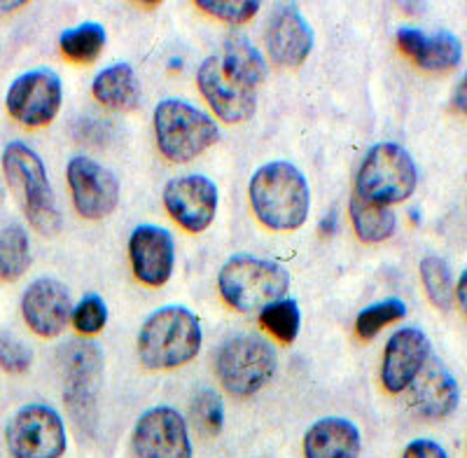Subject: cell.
<instances>
[{"label": "cell", "mask_w": 467, "mask_h": 458, "mask_svg": "<svg viewBox=\"0 0 467 458\" xmlns=\"http://www.w3.org/2000/svg\"><path fill=\"white\" fill-rule=\"evenodd\" d=\"M192 419H194L197 428L206 437L220 435V431L224 426L223 398L213 389L199 390L194 402H192Z\"/></svg>", "instance_id": "30"}, {"label": "cell", "mask_w": 467, "mask_h": 458, "mask_svg": "<svg viewBox=\"0 0 467 458\" xmlns=\"http://www.w3.org/2000/svg\"><path fill=\"white\" fill-rule=\"evenodd\" d=\"M348 211L350 223L356 227V234L365 244H381V241L393 236L398 220H395V213L388 206L362 199L360 194H353Z\"/></svg>", "instance_id": "23"}, {"label": "cell", "mask_w": 467, "mask_h": 458, "mask_svg": "<svg viewBox=\"0 0 467 458\" xmlns=\"http://www.w3.org/2000/svg\"><path fill=\"white\" fill-rule=\"evenodd\" d=\"M462 47L453 33L440 31L435 36L425 37L423 49H420L416 64L428 70H449L461 64Z\"/></svg>", "instance_id": "28"}, {"label": "cell", "mask_w": 467, "mask_h": 458, "mask_svg": "<svg viewBox=\"0 0 467 458\" xmlns=\"http://www.w3.org/2000/svg\"><path fill=\"white\" fill-rule=\"evenodd\" d=\"M3 171L33 229L43 236H57L61 232V211L40 155L15 141L3 150Z\"/></svg>", "instance_id": "3"}, {"label": "cell", "mask_w": 467, "mask_h": 458, "mask_svg": "<svg viewBox=\"0 0 467 458\" xmlns=\"http://www.w3.org/2000/svg\"><path fill=\"white\" fill-rule=\"evenodd\" d=\"M202 349L199 318L171 304L154 311L139 332V358L148 370H175L194 360Z\"/></svg>", "instance_id": "2"}, {"label": "cell", "mask_w": 467, "mask_h": 458, "mask_svg": "<svg viewBox=\"0 0 467 458\" xmlns=\"http://www.w3.org/2000/svg\"><path fill=\"white\" fill-rule=\"evenodd\" d=\"M164 206L187 232H203L218 213V187L206 176H181L166 182Z\"/></svg>", "instance_id": "14"}, {"label": "cell", "mask_w": 467, "mask_h": 458, "mask_svg": "<svg viewBox=\"0 0 467 458\" xmlns=\"http://www.w3.org/2000/svg\"><path fill=\"white\" fill-rule=\"evenodd\" d=\"M154 136L161 155L171 161H190L206 152L220 131L206 112L178 99H166L154 108Z\"/></svg>", "instance_id": "6"}, {"label": "cell", "mask_w": 467, "mask_h": 458, "mask_svg": "<svg viewBox=\"0 0 467 458\" xmlns=\"http://www.w3.org/2000/svg\"><path fill=\"white\" fill-rule=\"evenodd\" d=\"M12 458H58L66 452V426L57 410L26 405L5 431Z\"/></svg>", "instance_id": "9"}, {"label": "cell", "mask_w": 467, "mask_h": 458, "mask_svg": "<svg viewBox=\"0 0 467 458\" xmlns=\"http://www.w3.org/2000/svg\"><path fill=\"white\" fill-rule=\"evenodd\" d=\"M199 89L208 106L215 110L220 120L229 124L245 122L255 115L257 97L253 87H245L244 82L234 80L224 70L220 57H208L197 73Z\"/></svg>", "instance_id": "13"}, {"label": "cell", "mask_w": 467, "mask_h": 458, "mask_svg": "<svg viewBox=\"0 0 467 458\" xmlns=\"http://www.w3.org/2000/svg\"><path fill=\"white\" fill-rule=\"evenodd\" d=\"M420 281L432 299L437 309L449 311L453 304V278L449 262L441 260L440 255H425L420 260Z\"/></svg>", "instance_id": "26"}, {"label": "cell", "mask_w": 467, "mask_h": 458, "mask_svg": "<svg viewBox=\"0 0 467 458\" xmlns=\"http://www.w3.org/2000/svg\"><path fill=\"white\" fill-rule=\"evenodd\" d=\"M24 5H26L24 0H16V3H0V10L10 12V10H19V7H24Z\"/></svg>", "instance_id": "40"}, {"label": "cell", "mask_w": 467, "mask_h": 458, "mask_svg": "<svg viewBox=\"0 0 467 458\" xmlns=\"http://www.w3.org/2000/svg\"><path fill=\"white\" fill-rule=\"evenodd\" d=\"M131 442L139 458H192L187 423L173 407L145 411L133 428Z\"/></svg>", "instance_id": "12"}, {"label": "cell", "mask_w": 467, "mask_h": 458, "mask_svg": "<svg viewBox=\"0 0 467 458\" xmlns=\"http://www.w3.org/2000/svg\"><path fill=\"white\" fill-rule=\"evenodd\" d=\"M419 182L414 160L402 145L379 143L362 160L356 178V194L381 206L411 197Z\"/></svg>", "instance_id": "7"}, {"label": "cell", "mask_w": 467, "mask_h": 458, "mask_svg": "<svg viewBox=\"0 0 467 458\" xmlns=\"http://www.w3.org/2000/svg\"><path fill=\"white\" fill-rule=\"evenodd\" d=\"M276 362V351L269 341L257 335H239L223 344L215 372L227 393L250 398L269 384Z\"/></svg>", "instance_id": "8"}, {"label": "cell", "mask_w": 467, "mask_h": 458, "mask_svg": "<svg viewBox=\"0 0 467 458\" xmlns=\"http://www.w3.org/2000/svg\"><path fill=\"white\" fill-rule=\"evenodd\" d=\"M220 61H223L224 70L232 75L234 80L244 82L245 87H253V89H255L257 85H262V82L266 80V73H269L260 49L250 43L244 33L236 31L229 33V36L224 37L223 57H220Z\"/></svg>", "instance_id": "22"}, {"label": "cell", "mask_w": 467, "mask_h": 458, "mask_svg": "<svg viewBox=\"0 0 467 458\" xmlns=\"http://www.w3.org/2000/svg\"><path fill=\"white\" fill-rule=\"evenodd\" d=\"M197 5L227 24L248 22L260 10V3H255V0H199Z\"/></svg>", "instance_id": "32"}, {"label": "cell", "mask_w": 467, "mask_h": 458, "mask_svg": "<svg viewBox=\"0 0 467 458\" xmlns=\"http://www.w3.org/2000/svg\"><path fill=\"white\" fill-rule=\"evenodd\" d=\"M335 229H337V215L335 213L329 215L327 220H323V223H320V232H327V236L335 234Z\"/></svg>", "instance_id": "38"}, {"label": "cell", "mask_w": 467, "mask_h": 458, "mask_svg": "<svg viewBox=\"0 0 467 458\" xmlns=\"http://www.w3.org/2000/svg\"><path fill=\"white\" fill-rule=\"evenodd\" d=\"M31 265V244L19 224H10L0 232V281H16Z\"/></svg>", "instance_id": "25"}, {"label": "cell", "mask_w": 467, "mask_h": 458, "mask_svg": "<svg viewBox=\"0 0 467 458\" xmlns=\"http://www.w3.org/2000/svg\"><path fill=\"white\" fill-rule=\"evenodd\" d=\"M402 458H449L444 449L432 440H416L404 449Z\"/></svg>", "instance_id": "35"}, {"label": "cell", "mask_w": 467, "mask_h": 458, "mask_svg": "<svg viewBox=\"0 0 467 458\" xmlns=\"http://www.w3.org/2000/svg\"><path fill=\"white\" fill-rule=\"evenodd\" d=\"M411 405L425 419H444L458 407L456 379L437 358H428L420 372L411 381Z\"/></svg>", "instance_id": "19"}, {"label": "cell", "mask_w": 467, "mask_h": 458, "mask_svg": "<svg viewBox=\"0 0 467 458\" xmlns=\"http://www.w3.org/2000/svg\"><path fill=\"white\" fill-rule=\"evenodd\" d=\"M33 362L31 349L19 337L0 332V368L12 374H24Z\"/></svg>", "instance_id": "33"}, {"label": "cell", "mask_w": 467, "mask_h": 458, "mask_svg": "<svg viewBox=\"0 0 467 458\" xmlns=\"http://www.w3.org/2000/svg\"><path fill=\"white\" fill-rule=\"evenodd\" d=\"M431 358V339L419 328H402L386 344L381 381L390 393H402Z\"/></svg>", "instance_id": "17"}, {"label": "cell", "mask_w": 467, "mask_h": 458, "mask_svg": "<svg viewBox=\"0 0 467 458\" xmlns=\"http://www.w3.org/2000/svg\"><path fill=\"white\" fill-rule=\"evenodd\" d=\"M96 101L112 110H133L140 103L143 89L136 70L129 64H112L94 78L91 85Z\"/></svg>", "instance_id": "21"}, {"label": "cell", "mask_w": 467, "mask_h": 458, "mask_svg": "<svg viewBox=\"0 0 467 458\" xmlns=\"http://www.w3.org/2000/svg\"><path fill=\"white\" fill-rule=\"evenodd\" d=\"M423 40H425V36L419 31V28L407 26V28H400L398 31V45L402 47V52L409 54V57H411L414 61L419 59L420 49H423Z\"/></svg>", "instance_id": "34"}, {"label": "cell", "mask_w": 467, "mask_h": 458, "mask_svg": "<svg viewBox=\"0 0 467 458\" xmlns=\"http://www.w3.org/2000/svg\"><path fill=\"white\" fill-rule=\"evenodd\" d=\"M64 360V402L78 431L94 435L99 422V393L103 384V353L94 341H70Z\"/></svg>", "instance_id": "5"}, {"label": "cell", "mask_w": 467, "mask_h": 458, "mask_svg": "<svg viewBox=\"0 0 467 458\" xmlns=\"http://www.w3.org/2000/svg\"><path fill=\"white\" fill-rule=\"evenodd\" d=\"M407 316V304L402 299H383L360 311L356 320V330L360 339H374L386 326Z\"/></svg>", "instance_id": "29"}, {"label": "cell", "mask_w": 467, "mask_h": 458, "mask_svg": "<svg viewBox=\"0 0 467 458\" xmlns=\"http://www.w3.org/2000/svg\"><path fill=\"white\" fill-rule=\"evenodd\" d=\"M360 447V431L339 416L320 419L304 437L306 458H358Z\"/></svg>", "instance_id": "20"}, {"label": "cell", "mask_w": 467, "mask_h": 458, "mask_svg": "<svg viewBox=\"0 0 467 458\" xmlns=\"http://www.w3.org/2000/svg\"><path fill=\"white\" fill-rule=\"evenodd\" d=\"M68 185L78 213L87 220L108 218L119 202V181L110 169L89 157L68 161Z\"/></svg>", "instance_id": "11"}, {"label": "cell", "mask_w": 467, "mask_h": 458, "mask_svg": "<svg viewBox=\"0 0 467 458\" xmlns=\"http://www.w3.org/2000/svg\"><path fill=\"white\" fill-rule=\"evenodd\" d=\"M250 203L265 227L290 232L306 223L311 190L297 166L271 161L257 169L250 181Z\"/></svg>", "instance_id": "1"}, {"label": "cell", "mask_w": 467, "mask_h": 458, "mask_svg": "<svg viewBox=\"0 0 467 458\" xmlns=\"http://www.w3.org/2000/svg\"><path fill=\"white\" fill-rule=\"evenodd\" d=\"M73 326L82 332V335H96L101 332L108 323V307L99 295L89 293L80 299L78 307H73Z\"/></svg>", "instance_id": "31"}, {"label": "cell", "mask_w": 467, "mask_h": 458, "mask_svg": "<svg viewBox=\"0 0 467 458\" xmlns=\"http://www.w3.org/2000/svg\"><path fill=\"white\" fill-rule=\"evenodd\" d=\"M64 99L61 80L49 68L28 70L19 75L7 89L5 106L16 122L26 127H45L58 115Z\"/></svg>", "instance_id": "10"}, {"label": "cell", "mask_w": 467, "mask_h": 458, "mask_svg": "<svg viewBox=\"0 0 467 458\" xmlns=\"http://www.w3.org/2000/svg\"><path fill=\"white\" fill-rule=\"evenodd\" d=\"M129 257L133 274L145 286H164L173 274L175 245L171 232L157 224H140L129 239Z\"/></svg>", "instance_id": "16"}, {"label": "cell", "mask_w": 467, "mask_h": 458, "mask_svg": "<svg viewBox=\"0 0 467 458\" xmlns=\"http://www.w3.org/2000/svg\"><path fill=\"white\" fill-rule=\"evenodd\" d=\"M103 45H106V28L96 22L68 28L58 37V47H61L66 59L73 61V64H91V61H96Z\"/></svg>", "instance_id": "24"}, {"label": "cell", "mask_w": 467, "mask_h": 458, "mask_svg": "<svg viewBox=\"0 0 467 458\" xmlns=\"http://www.w3.org/2000/svg\"><path fill=\"white\" fill-rule=\"evenodd\" d=\"M453 106H456V110L465 112V78H462V80L458 82L456 94H453Z\"/></svg>", "instance_id": "36"}, {"label": "cell", "mask_w": 467, "mask_h": 458, "mask_svg": "<svg viewBox=\"0 0 467 458\" xmlns=\"http://www.w3.org/2000/svg\"><path fill=\"white\" fill-rule=\"evenodd\" d=\"M465 286H467V276H465V274H461V278H458V288L453 290V297H458L461 309H465V295H467Z\"/></svg>", "instance_id": "37"}, {"label": "cell", "mask_w": 467, "mask_h": 458, "mask_svg": "<svg viewBox=\"0 0 467 458\" xmlns=\"http://www.w3.org/2000/svg\"><path fill=\"white\" fill-rule=\"evenodd\" d=\"M425 5H420V3H402V10H409V15H419V12H423Z\"/></svg>", "instance_id": "39"}, {"label": "cell", "mask_w": 467, "mask_h": 458, "mask_svg": "<svg viewBox=\"0 0 467 458\" xmlns=\"http://www.w3.org/2000/svg\"><path fill=\"white\" fill-rule=\"evenodd\" d=\"M218 288L236 311H262L285 297L290 274L281 265L253 255H236L220 269Z\"/></svg>", "instance_id": "4"}, {"label": "cell", "mask_w": 467, "mask_h": 458, "mask_svg": "<svg viewBox=\"0 0 467 458\" xmlns=\"http://www.w3.org/2000/svg\"><path fill=\"white\" fill-rule=\"evenodd\" d=\"M266 49L278 66L297 68L314 49V31L297 7H278L266 26Z\"/></svg>", "instance_id": "18"}, {"label": "cell", "mask_w": 467, "mask_h": 458, "mask_svg": "<svg viewBox=\"0 0 467 458\" xmlns=\"http://www.w3.org/2000/svg\"><path fill=\"white\" fill-rule=\"evenodd\" d=\"M22 314L26 326L40 337H57L66 330L73 316V299L68 288L57 278H37L22 297Z\"/></svg>", "instance_id": "15"}, {"label": "cell", "mask_w": 467, "mask_h": 458, "mask_svg": "<svg viewBox=\"0 0 467 458\" xmlns=\"http://www.w3.org/2000/svg\"><path fill=\"white\" fill-rule=\"evenodd\" d=\"M260 323L265 330L276 337L283 344H292L299 335V326H302V314H299V304L295 299H278V302L269 304L266 309H262Z\"/></svg>", "instance_id": "27"}]
</instances>
